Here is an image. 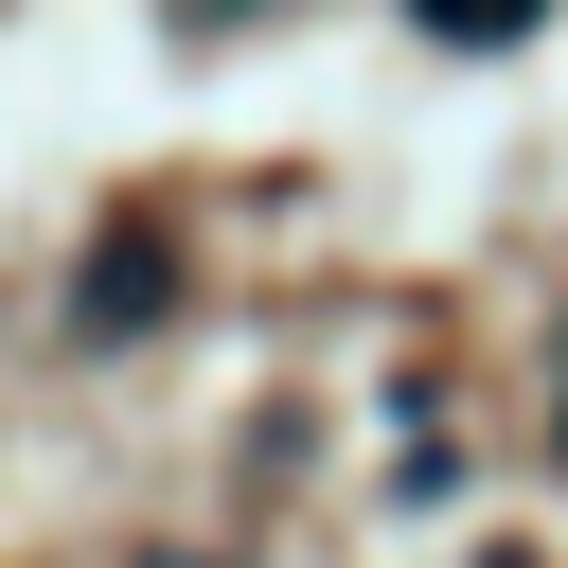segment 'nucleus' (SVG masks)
I'll list each match as a JSON object with an SVG mask.
<instances>
[{
	"mask_svg": "<svg viewBox=\"0 0 568 568\" xmlns=\"http://www.w3.org/2000/svg\"><path fill=\"white\" fill-rule=\"evenodd\" d=\"M160 284H178V266H160V248H142V231H124V248H106V266H89V320H160Z\"/></svg>",
	"mask_w": 568,
	"mask_h": 568,
	"instance_id": "f257e3e1",
	"label": "nucleus"
}]
</instances>
